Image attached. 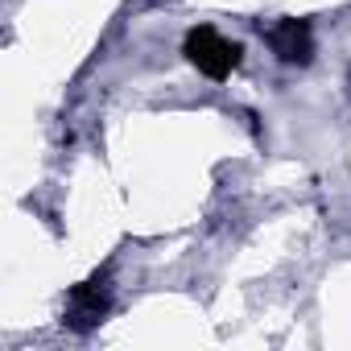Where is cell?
<instances>
[{
	"mask_svg": "<svg viewBox=\"0 0 351 351\" xmlns=\"http://www.w3.org/2000/svg\"><path fill=\"white\" fill-rule=\"evenodd\" d=\"M182 54H186V62L199 71V75H207V79H228L236 66H240V58H244V50L236 46V42H228L219 29H211V25H195L191 34H186V42H182Z\"/></svg>",
	"mask_w": 351,
	"mask_h": 351,
	"instance_id": "cell-1",
	"label": "cell"
},
{
	"mask_svg": "<svg viewBox=\"0 0 351 351\" xmlns=\"http://www.w3.org/2000/svg\"><path fill=\"white\" fill-rule=\"evenodd\" d=\"M265 42H269V50H273L281 62H289V66H306V62L314 58V29H310V21L281 17V21H273V25L265 29Z\"/></svg>",
	"mask_w": 351,
	"mask_h": 351,
	"instance_id": "cell-3",
	"label": "cell"
},
{
	"mask_svg": "<svg viewBox=\"0 0 351 351\" xmlns=\"http://www.w3.org/2000/svg\"><path fill=\"white\" fill-rule=\"evenodd\" d=\"M108 310H112V281H108V273H91L83 285H75L71 289V298H66V326L71 330H79V335H87V330H95L104 318H108Z\"/></svg>",
	"mask_w": 351,
	"mask_h": 351,
	"instance_id": "cell-2",
	"label": "cell"
}]
</instances>
